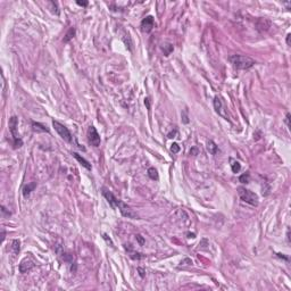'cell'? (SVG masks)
<instances>
[{
    "label": "cell",
    "mask_w": 291,
    "mask_h": 291,
    "mask_svg": "<svg viewBox=\"0 0 291 291\" xmlns=\"http://www.w3.org/2000/svg\"><path fill=\"white\" fill-rule=\"evenodd\" d=\"M103 197L107 199V201L109 203V205L111 206V208H114V209H115V208H118L123 216H125V217H128V218H133V220L138 218V215L136 214L126 204H124L123 201L118 200L117 198L111 193L109 190H107L106 188H103Z\"/></svg>",
    "instance_id": "1"
},
{
    "label": "cell",
    "mask_w": 291,
    "mask_h": 291,
    "mask_svg": "<svg viewBox=\"0 0 291 291\" xmlns=\"http://www.w3.org/2000/svg\"><path fill=\"white\" fill-rule=\"evenodd\" d=\"M229 60L234 66V68L237 69H249L256 64L254 59H251L248 56H243V55H233L229 58Z\"/></svg>",
    "instance_id": "2"
},
{
    "label": "cell",
    "mask_w": 291,
    "mask_h": 291,
    "mask_svg": "<svg viewBox=\"0 0 291 291\" xmlns=\"http://www.w3.org/2000/svg\"><path fill=\"white\" fill-rule=\"evenodd\" d=\"M238 193H239V197L241 198L242 201L252 206L258 205V196L256 193H254L252 191L243 188V187H240V188H238Z\"/></svg>",
    "instance_id": "3"
},
{
    "label": "cell",
    "mask_w": 291,
    "mask_h": 291,
    "mask_svg": "<svg viewBox=\"0 0 291 291\" xmlns=\"http://www.w3.org/2000/svg\"><path fill=\"white\" fill-rule=\"evenodd\" d=\"M17 126H18L17 117H16V116H13V117L9 120V131H10V133H11L13 140H14V146H15V148H19V147H22V145H23L22 139H21L19 136H18Z\"/></svg>",
    "instance_id": "4"
},
{
    "label": "cell",
    "mask_w": 291,
    "mask_h": 291,
    "mask_svg": "<svg viewBox=\"0 0 291 291\" xmlns=\"http://www.w3.org/2000/svg\"><path fill=\"white\" fill-rule=\"evenodd\" d=\"M52 126L55 128V130L57 131V133L61 137L63 140H65L68 143H71L73 141V137H72L71 132L68 131V128H66L65 125L60 124L59 122H57V121H52Z\"/></svg>",
    "instance_id": "5"
},
{
    "label": "cell",
    "mask_w": 291,
    "mask_h": 291,
    "mask_svg": "<svg viewBox=\"0 0 291 291\" xmlns=\"http://www.w3.org/2000/svg\"><path fill=\"white\" fill-rule=\"evenodd\" d=\"M88 140L93 147H99L100 146V136L98 133V131L96 130L94 126H90L88 130Z\"/></svg>",
    "instance_id": "6"
},
{
    "label": "cell",
    "mask_w": 291,
    "mask_h": 291,
    "mask_svg": "<svg viewBox=\"0 0 291 291\" xmlns=\"http://www.w3.org/2000/svg\"><path fill=\"white\" fill-rule=\"evenodd\" d=\"M154 25H155V22H154V17H153V16H147V17L143 18V21L141 22L142 31H143V32H147V33H149V32L153 30Z\"/></svg>",
    "instance_id": "7"
},
{
    "label": "cell",
    "mask_w": 291,
    "mask_h": 291,
    "mask_svg": "<svg viewBox=\"0 0 291 291\" xmlns=\"http://www.w3.org/2000/svg\"><path fill=\"white\" fill-rule=\"evenodd\" d=\"M33 262L32 260H30V259H24L21 264H19V272L21 273H26V272H29L31 268H33Z\"/></svg>",
    "instance_id": "8"
},
{
    "label": "cell",
    "mask_w": 291,
    "mask_h": 291,
    "mask_svg": "<svg viewBox=\"0 0 291 291\" xmlns=\"http://www.w3.org/2000/svg\"><path fill=\"white\" fill-rule=\"evenodd\" d=\"M73 156H74V158H75V159H76L77 162L81 164L83 167H86V170H89V171L91 170V165H90V163H89L86 159H84L82 156H80L77 153H73Z\"/></svg>",
    "instance_id": "9"
},
{
    "label": "cell",
    "mask_w": 291,
    "mask_h": 291,
    "mask_svg": "<svg viewBox=\"0 0 291 291\" xmlns=\"http://www.w3.org/2000/svg\"><path fill=\"white\" fill-rule=\"evenodd\" d=\"M207 149H208V151L212 155H216L218 153V147L216 146L214 141H212V140H209L208 142H207Z\"/></svg>",
    "instance_id": "10"
},
{
    "label": "cell",
    "mask_w": 291,
    "mask_h": 291,
    "mask_svg": "<svg viewBox=\"0 0 291 291\" xmlns=\"http://www.w3.org/2000/svg\"><path fill=\"white\" fill-rule=\"evenodd\" d=\"M214 107H215V111H217V113H218L220 115L224 116V115H223V111H222V109H223L222 101H221V99H220L218 97H215V99H214Z\"/></svg>",
    "instance_id": "11"
},
{
    "label": "cell",
    "mask_w": 291,
    "mask_h": 291,
    "mask_svg": "<svg viewBox=\"0 0 291 291\" xmlns=\"http://www.w3.org/2000/svg\"><path fill=\"white\" fill-rule=\"evenodd\" d=\"M35 187H36V182H32V183L25 185V188L23 189V195H24V197H27V196L34 190Z\"/></svg>",
    "instance_id": "12"
},
{
    "label": "cell",
    "mask_w": 291,
    "mask_h": 291,
    "mask_svg": "<svg viewBox=\"0 0 291 291\" xmlns=\"http://www.w3.org/2000/svg\"><path fill=\"white\" fill-rule=\"evenodd\" d=\"M230 165H231V170L233 173H239L240 170H241V165H240L239 162L234 160L233 158H230Z\"/></svg>",
    "instance_id": "13"
},
{
    "label": "cell",
    "mask_w": 291,
    "mask_h": 291,
    "mask_svg": "<svg viewBox=\"0 0 291 291\" xmlns=\"http://www.w3.org/2000/svg\"><path fill=\"white\" fill-rule=\"evenodd\" d=\"M74 35H75V29H74V27H71V29L68 30V32L65 34L64 39H63V41H64L65 43H67L69 40H72V39L74 38Z\"/></svg>",
    "instance_id": "14"
},
{
    "label": "cell",
    "mask_w": 291,
    "mask_h": 291,
    "mask_svg": "<svg viewBox=\"0 0 291 291\" xmlns=\"http://www.w3.org/2000/svg\"><path fill=\"white\" fill-rule=\"evenodd\" d=\"M32 125H33L34 131H38V132H39V131H41V132H49V130L46 128L44 125L40 124V123H35V122H33V123H32Z\"/></svg>",
    "instance_id": "15"
},
{
    "label": "cell",
    "mask_w": 291,
    "mask_h": 291,
    "mask_svg": "<svg viewBox=\"0 0 291 291\" xmlns=\"http://www.w3.org/2000/svg\"><path fill=\"white\" fill-rule=\"evenodd\" d=\"M148 175L151 180H158V172L155 167H150L148 170Z\"/></svg>",
    "instance_id": "16"
},
{
    "label": "cell",
    "mask_w": 291,
    "mask_h": 291,
    "mask_svg": "<svg viewBox=\"0 0 291 291\" xmlns=\"http://www.w3.org/2000/svg\"><path fill=\"white\" fill-rule=\"evenodd\" d=\"M11 250H13V252L15 255H17L18 252H19V241L18 240H14L11 242Z\"/></svg>",
    "instance_id": "17"
},
{
    "label": "cell",
    "mask_w": 291,
    "mask_h": 291,
    "mask_svg": "<svg viewBox=\"0 0 291 291\" xmlns=\"http://www.w3.org/2000/svg\"><path fill=\"white\" fill-rule=\"evenodd\" d=\"M239 181L241 183H248L249 182V174L248 173H246V174H242L241 176H240Z\"/></svg>",
    "instance_id": "18"
},
{
    "label": "cell",
    "mask_w": 291,
    "mask_h": 291,
    "mask_svg": "<svg viewBox=\"0 0 291 291\" xmlns=\"http://www.w3.org/2000/svg\"><path fill=\"white\" fill-rule=\"evenodd\" d=\"M171 151L173 153V154H178V153L180 151V146L178 145L176 142H174V143L172 145V147H171Z\"/></svg>",
    "instance_id": "19"
},
{
    "label": "cell",
    "mask_w": 291,
    "mask_h": 291,
    "mask_svg": "<svg viewBox=\"0 0 291 291\" xmlns=\"http://www.w3.org/2000/svg\"><path fill=\"white\" fill-rule=\"evenodd\" d=\"M76 4L78 5V6H82V7H86L89 2H88V1H80V0H77Z\"/></svg>",
    "instance_id": "20"
},
{
    "label": "cell",
    "mask_w": 291,
    "mask_h": 291,
    "mask_svg": "<svg viewBox=\"0 0 291 291\" xmlns=\"http://www.w3.org/2000/svg\"><path fill=\"white\" fill-rule=\"evenodd\" d=\"M285 122H287L288 128H290V114H289V113H288V114H287V116H285Z\"/></svg>",
    "instance_id": "21"
},
{
    "label": "cell",
    "mask_w": 291,
    "mask_h": 291,
    "mask_svg": "<svg viewBox=\"0 0 291 291\" xmlns=\"http://www.w3.org/2000/svg\"><path fill=\"white\" fill-rule=\"evenodd\" d=\"M182 118H183V122H184V123H189L188 116H187V111H184V113H183V116H182Z\"/></svg>",
    "instance_id": "22"
},
{
    "label": "cell",
    "mask_w": 291,
    "mask_h": 291,
    "mask_svg": "<svg viewBox=\"0 0 291 291\" xmlns=\"http://www.w3.org/2000/svg\"><path fill=\"white\" fill-rule=\"evenodd\" d=\"M176 133H178V132H176V130H174L173 132H171V133H168V136H167V137L170 138V139H172V138H174V137H175V134H176Z\"/></svg>",
    "instance_id": "23"
},
{
    "label": "cell",
    "mask_w": 291,
    "mask_h": 291,
    "mask_svg": "<svg viewBox=\"0 0 291 291\" xmlns=\"http://www.w3.org/2000/svg\"><path fill=\"white\" fill-rule=\"evenodd\" d=\"M137 239H138V241L140 242V245H143V243H145V241H143V239L141 238V235H139V234H138V235H137Z\"/></svg>",
    "instance_id": "24"
},
{
    "label": "cell",
    "mask_w": 291,
    "mask_h": 291,
    "mask_svg": "<svg viewBox=\"0 0 291 291\" xmlns=\"http://www.w3.org/2000/svg\"><path fill=\"white\" fill-rule=\"evenodd\" d=\"M145 103L147 105V108L150 109V105H149V99H148V98H146L145 99Z\"/></svg>",
    "instance_id": "25"
},
{
    "label": "cell",
    "mask_w": 291,
    "mask_h": 291,
    "mask_svg": "<svg viewBox=\"0 0 291 291\" xmlns=\"http://www.w3.org/2000/svg\"><path fill=\"white\" fill-rule=\"evenodd\" d=\"M290 36H291L290 33L287 35V44H288V46H290Z\"/></svg>",
    "instance_id": "26"
},
{
    "label": "cell",
    "mask_w": 291,
    "mask_h": 291,
    "mask_svg": "<svg viewBox=\"0 0 291 291\" xmlns=\"http://www.w3.org/2000/svg\"><path fill=\"white\" fill-rule=\"evenodd\" d=\"M138 271H139V272H140V275H141V276H142V277H143V276H145V272H143V270H142V268H140V267H139V268H138Z\"/></svg>",
    "instance_id": "27"
},
{
    "label": "cell",
    "mask_w": 291,
    "mask_h": 291,
    "mask_svg": "<svg viewBox=\"0 0 291 291\" xmlns=\"http://www.w3.org/2000/svg\"><path fill=\"white\" fill-rule=\"evenodd\" d=\"M277 257H280V258H284L285 260H288L289 258L288 257H285V256H283V254H277Z\"/></svg>",
    "instance_id": "28"
},
{
    "label": "cell",
    "mask_w": 291,
    "mask_h": 291,
    "mask_svg": "<svg viewBox=\"0 0 291 291\" xmlns=\"http://www.w3.org/2000/svg\"><path fill=\"white\" fill-rule=\"evenodd\" d=\"M190 154H197V150L196 149H192V150H190Z\"/></svg>",
    "instance_id": "29"
}]
</instances>
